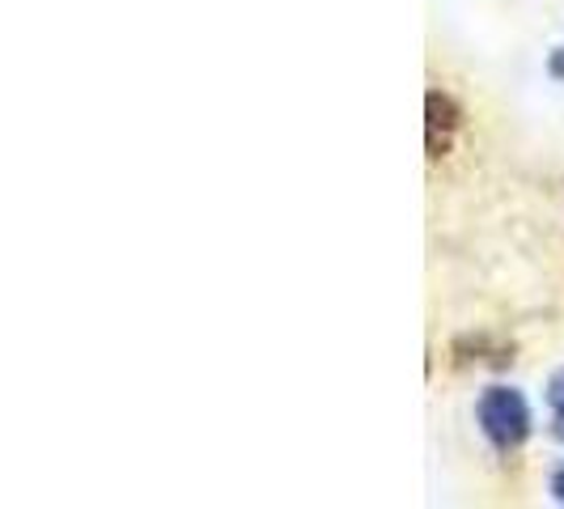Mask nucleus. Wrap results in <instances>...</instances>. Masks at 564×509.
Listing matches in <instances>:
<instances>
[{"label":"nucleus","instance_id":"nucleus-2","mask_svg":"<svg viewBox=\"0 0 564 509\" xmlns=\"http://www.w3.org/2000/svg\"><path fill=\"white\" fill-rule=\"evenodd\" d=\"M547 408H552V416L564 424V366L547 378Z\"/></svg>","mask_w":564,"mask_h":509},{"label":"nucleus","instance_id":"nucleus-3","mask_svg":"<svg viewBox=\"0 0 564 509\" xmlns=\"http://www.w3.org/2000/svg\"><path fill=\"white\" fill-rule=\"evenodd\" d=\"M552 497H556V501H564V467H556V472H552Z\"/></svg>","mask_w":564,"mask_h":509},{"label":"nucleus","instance_id":"nucleus-1","mask_svg":"<svg viewBox=\"0 0 564 509\" xmlns=\"http://www.w3.org/2000/svg\"><path fill=\"white\" fill-rule=\"evenodd\" d=\"M476 424L492 451H518L531 437V403L513 387H484L476 399Z\"/></svg>","mask_w":564,"mask_h":509}]
</instances>
